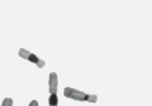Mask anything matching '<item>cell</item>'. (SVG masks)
<instances>
[{"instance_id":"1","label":"cell","mask_w":152,"mask_h":106,"mask_svg":"<svg viewBox=\"0 0 152 106\" xmlns=\"http://www.w3.org/2000/svg\"><path fill=\"white\" fill-rule=\"evenodd\" d=\"M64 96L67 98L79 101H88L91 103H96L98 96L96 94H89L77 89L66 87L64 90Z\"/></svg>"},{"instance_id":"2","label":"cell","mask_w":152,"mask_h":106,"mask_svg":"<svg viewBox=\"0 0 152 106\" xmlns=\"http://www.w3.org/2000/svg\"><path fill=\"white\" fill-rule=\"evenodd\" d=\"M18 55L19 56L23 58L27 59L30 62L36 64L37 67L40 69L44 67L45 65L46 64L44 61L40 59L37 56V55L23 48H20L18 52Z\"/></svg>"},{"instance_id":"3","label":"cell","mask_w":152,"mask_h":106,"mask_svg":"<svg viewBox=\"0 0 152 106\" xmlns=\"http://www.w3.org/2000/svg\"><path fill=\"white\" fill-rule=\"evenodd\" d=\"M58 76L56 73L52 72L49 75V91L50 94H57L58 88Z\"/></svg>"},{"instance_id":"4","label":"cell","mask_w":152,"mask_h":106,"mask_svg":"<svg viewBox=\"0 0 152 106\" xmlns=\"http://www.w3.org/2000/svg\"><path fill=\"white\" fill-rule=\"evenodd\" d=\"M49 106H58V99L56 94H50L48 99Z\"/></svg>"},{"instance_id":"5","label":"cell","mask_w":152,"mask_h":106,"mask_svg":"<svg viewBox=\"0 0 152 106\" xmlns=\"http://www.w3.org/2000/svg\"><path fill=\"white\" fill-rule=\"evenodd\" d=\"M13 100L9 98H5L2 101L1 106H12Z\"/></svg>"},{"instance_id":"6","label":"cell","mask_w":152,"mask_h":106,"mask_svg":"<svg viewBox=\"0 0 152 106\" xmlns=\"http://www.w3.org/2000/svg\"><path fill=\"white\" fill-rule=\"evenodd\" d=\"M28 106H39V105L37 100H34L30 102Z\"/></svg>"}]
</instances>
